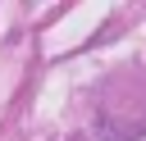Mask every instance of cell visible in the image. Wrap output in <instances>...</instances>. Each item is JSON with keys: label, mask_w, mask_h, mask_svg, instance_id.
<instances>
[]
</instances>
